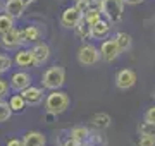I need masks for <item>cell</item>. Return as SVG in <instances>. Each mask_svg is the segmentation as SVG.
Listing matches in <instances>:
<instances>
[{
  "label": "cell",
  "instance_id": "7c38bea8",
  "mask_svg": "<svg viewBox=\"0 0 155 146\" xmlns=\"http://www.w3.org/2000/svg\"><path fill=\"white\" fill-rule=\"evenodd\" d=\"M109 33H110V23L107 21V19H100L98 23H95L93 26H91V38L95 40H104L109 36Z\"/></svg>",
  "mask_w": 155,
  "mask_h": 146
},
{
  "label": "cell",
  "instance_id": "3957f363",
  "mask_svg": "<svg viewBox=\"0 0 155 146\" xmlns=\"http://www.w3.org/2000/svg\"><path fill=\"white\" fill-rule=\"evenodd\" d=\"M64 81H66V71L61 65H54V67L47 69L41 76V84L47 90H59V88H62Z\"/></svg>",
  "mask_w": 155,
  "mask_h": 146
},
{
  "label": "cell",
  "instance_id": "1f68e13d",
  "mask_svg": "<svg viewBox=\"0 0 155 146\" xmlns=\"http://www.w3.org/2000/svg\"><path fill=\"white\" fill-rule=\"evenodd\" d=\"M7 146H24V143H22V139H9Z\"/></svg>",
  "mask_w": 155,
  "mask_h": 146
},
{
  "label": "cell",
  "instance_id": "2e32d148",
  "mask_svg": "<svg viewBox=\"0 0 155 146\" xmlns=\"http://www.w3.org/2000/svg\"><path fill=\"white\" fill-rule=\"evenodd\" d=\"M24 146H45V136L38 131H29L22 138Z\"/></svg>",
  "mask_w": 155,
  "mask_h": 146
},
{
  "label": "cell",
  "instance_id": "30bf717a",
  "mask_svg": "<svg viewBox=\"0 0 155 146\" xmlns=\"http://www.w3.org/2000/svg\"><path fill=\"white\" fill-rule=\"evenodd\" d=\"M31 50H33L35 64H36V65H43L45 62L50 59V48H48V45H47L45 41H36Z\"/></svg>",
  "mask_w": 155,
  "mask_h": 146
},
{
  "label": "cell",
  "instance_id": "4dcf8cb0",
  "mask_svg": "<svg viewBox=\"0 0 155 146\" xmlns=\"http://www.w3.org/2000/svg\"><path fill=\"white\" fill-rule=\"evenodd\" d=\"M145 120L148 122H155V107H150L147 112H145Z\"/></svg>",
  "mask_w": 155,
  "mask_h": 146
},
{
  "label": "cell",
  "instance_id": "83f0119b",
  "mask_svg": "<svg viewBox=\"0 0 155 146\" xmlns=\"http://www.w3.org/2000/svg\"><path fill=\"white\" fill-rule=\"evenodd\" d=\"M138 146H155V136H141Z\"/></svg>",
  "mask_w": 155,
  "mask_h": 146
},
{
  "label": "cell",
  "instance_id": "f1b7e54d",
  "mask_svg": "<svg viewBox=\"0 0 155 146\" xmlns=\"http://www.w3.org/2000/svg\"><path fill=\"white\" fill-rule=\"evenodd\" d=\"M7 95H9V84H7V81L0 79V100H4Z\"/></svg>",
  "mask_w": 155,
  "mask_h": 146
},
{
  "label": "cell",
  "instance_id": "5bb4252c",
  "mask_svg": "<svg viewBox=\"0 0 155 146\" xmlns=\"http://www.w3.org/2000/svg\"><path fill=\"white\" fill-rule=\"evenodd\" d=\"M16 65H19V67L22 69H28V67H33V65H36L35 64V55H33V50H19L16 53Z\"/></svg>",
  "mask_w": 155,
  "mask_h": 146
},
{
  "label": "cell",
  "instance_id": "836d02e7",
  "mask_svg": "<svg viewBox=\"0 0 155 146\" xmlns=\"http://www.w3.org/2000/svg\"><path fill=\"white\" fill-rule=\"evenodd\" d=\"M22 2H24V4H26V5H29V4H33L35 0H22Z\"/></svg>",
  "mask_w": 155,
  "mask_h": 146
},
{
  "label": "cell",
  "instance_id": "9c48e42d",
  "mask_svg": "<svg viewBox=\"0 0 155 146\" xmlns=\"http://www.w3.org/2000/svg\"><path fill=\"white\" fill-rule=\"evenodd\" d=\"M11 86H12V90L14 91H19V93H21L22 90H26V88L31 86V76H29L28 72H24V71L12 74Z\"/></svg>",
  "mask_w": 155,
  "mask_h": 146
},
{
  "label": "cell",
  "instance_id": "8992f818",
  "mask_svg": "<svg viewBox=\"0 0 155 146\" xmlns=\"http://www.w3.org/2000/svg\"><path fill=\"white\" fill-rule=\"evenodd\" d=\"M0 45L7 48V50H12V48H17V46L22 45V40H21V29L12 28L9 29L7 33L0 34Z\"/></svg>",
  "mask_w": 155,
  "mask_h": 146
},
{
  "label": "cell",
  "instance_id": "6da1fadb",
  "mask_svg": "<svg viewBox=\"0 0 155 146\" xmlns=\"http://www.w3.org/2000/svg\"><path fill=\"white\" fill-rule=\"evenodd\" d=\"M67 107H69V95L64 91L52 90V93L45 100V110L50 113H55V115L66 112Z\"/></svg>",
  "mask_w": 155,
  "mask_h": 146
},
{
  "label": "cell",
  "instance_id": "7402d4cb",
  "mask_svg": "<svg viewBox=\"0 0 155 146\" xmlns=\"http://www.w3.org/2000/svg\"><path fill=\"white\" fill-rule=\"evenodd\" d=\"M90 129L88 127H84V125H78V127H74V129L71 131V136H74L78 141H81V143H84V141L90 138Z\"/></svg>",
  "mask_w": 155,
  "mask_h": 146
},
{
  "label": "cell",
  "instance_id": "484cf974",
  "mask_svg": "<svg viewBox=\"0 0 155 146\" xmlns=\"http://www.w3.org/2000/svg\"><path fill=\"white\" fill-rule=\"evenodd\" d=\"M12 65V60L7 55H2L0 53V72H7Z\"/></svg>",
  "mask_w": 155,
  "mask_h": 146
},
{
  "label": "cell",
  "instance_id": "e575fe53",
  "mask_svg": "<svg viewBox=\"0 0 155 146\" xmlns=\"http://www.w3.org/2000/svg\"><path fill=\"white\" fill-rule=\"evenodd\" d=\"M0 9H2V2H0Z\"/></svg>",
  "mask_w": 155,
  "mask_h": 146
},
{
  "label": "cell",
  "instance_id": "4316f807",
  "mask_svg": "<svg viewBox=\"0 0 155 146\" xmlns=\"http://www.w3.org/2000/svg\"><path fill=\"white\" fill-rule=\"evenodd\" d=\"M61 146H83V143H81V141H78L74 136L69 134L64 141H61Z\"/></svg>",
  "mask_w": 155,
  "mask_h": 146
},
{
  "label": "cell",
  "instance_id": "5b68a950",
  "mask_svg": "<svg viewBox=\"0 0 155 146\" xmlns=\"http://www.w3.org/2000/svg\"><path fill=\"white\" fill-rule=\"evenodd\" d=\"M83 12L79 11L76 5L74 7H67L66 11L62 12V16H61V24L64 26V28H76L78 23L83 19Z\"/></svg>",
  "mask_w": 155,
  "mask_h": 146
},
{
  "label": "cell",
  "instance_id": "d4e9b609",
  "mask_svg": "<svg viewBox=\"0 0 155 146\" xmlns=\"http://www.w3.org/2000/svg\"><path fill=\"white\" fill-rule=\"evenodd\" d=\"M138 132L141 136H155V122L145 120V122L138 127Z\"/></svg>",
  "mask_w": 155,
  "mask_h": 146
},
{
  "label": "cell",
  "instance_id": "d6986e66",
  "mask_svg": "<svg viewBox=\"0 0 155 146\" xmlns=\"http://www.w3.org/2000/svg\"><path fill=\"white\" fill-rule=\"evenodd\" d=\"M74 31H76V34L79 36L81 40H88V38H91V24L84 19V16H83V19L78 23V26L74 28Z\"/></svg>",
  "mask_w": 155,
  "mask_h": 146
},
{
  "label": "cell",
  "instance_id": "52a82bcc",
  "mask_svg": "<svg viewBox=\"0 0 155 146\" xmlns=\"http://www.w3.org/2000/svg\"><path fill=\"white\" fill-rule=\"evenodd\" d=\"M116 84L119 90H129L136 84V74L131 69H121L116 74Z\"/></svg>",
  "mask_w": 155,
  "mask_h": 146
},
{
  "label": "cell",
  "instance_id": "7a4b0ae2",
  "mask_svg": "<svg viewBox=\"0 0 155 146\" xmlns=\"http://www.w3.org/2000/svg\"><path fill=\"white\" fill-rule=\"evenodd\" d=\"M124 0H102V14L110 24H117L124 16Z\"/></svg>",
  "mask_w": 155,
  "mask_h": 146
},
{
  "label": "cell",
  "instance_id": "d6a6232c",
  "mask_svg": "<svg viewBox=\"0 0 155 146\" xmlns=\"http://www.w3.org/2000/svg\"><path fill=\"white\" fill-rule=\"evenodd\" d=\"M126 4H129V5H138V4H141V2H145V0H124Z\"/></svg>",
  "mask_w": 155,
  "mask_h": 146
},
{
  "label": "cell",
  "instance_id": "277c9868",
  "mask_svg": "<svg viewBox=\"0 0 155 146\" xmlns=\"http://www.w3.org/2000/svg\"><path fill=\"white\" fill-rule=\"evenodd\" d=\"M102 59V53L97 46L90 45V43H84V45L79 46L78 50V62L81 65H95L98 64V60Z\"/></svg>",
  "mask_w": 155,
  "mask_h": 146
},
{
  "label": "cell",
  "instance_id": "8fae6325",
  "mask_svg": "<svg viewBox=\"0 0 155 146\" xmlns=\"http://www.w3.org/2000/svg\"><path fill=\"white\" fill-rule=\"evenodd\" d=\"M21 95L24 96V100H26L28 105H38L43 100V90L41 88H36V86H29L26 90H22Z\"/></svg>",
  "mask_w": 155,
  "mask_h": 146
},
{
  "label": "cell",
  "instance_id": "ac0fdd59",
  "mask_svg": "<svg viewBox=\"0 0 155 146\" xmlns=\"http://www.w3.org/2000/svg\"><path fill=\"white\" fill-rule=\"evenodd\" d=\"M114 40H116V43H117V46H119L121 53H122V52H127L129 48H131V45H133V40H131V36H129L127 33H124V31L116 33Z\"/></svg>",
  "mask_w": 155,
  "mask_h": 146
},
{
  "label": "cell",
  "instance_id": "44dd1931",
  "mask_svg": "<svg viewBox=\"0 0 155 146\" xmlns=\"http://www.w3.org/2000/svg\"><path fill=\"white\" fill-rule=\"evenodd\" d=\"M14 28V17L9 16L7 12H4V14H0V34L7 33L9 29Z\"/></svg>",
  "mask_w": 155,
  "mask_h": 146
},
{
  "label": "cell",
  "instance_id": "d590c367",
  "mask_svg": "<svg viewBox=\"0 0 155 146\" xmlns=\"http://www.w3.org/2000/svg\"><path fill=\"white\" fill-rule=\"evenodd\" d=\"M76 2H78V0H76Z\"/></svg>",
  "mask_w": 155,
  "mask_h": 146
},
{
  "label": "cell",
  "instance_id": "4fadbf2b",
  "mask_svg": "<svg viewBox=\"0 0 155 146\" xmlns=\"http://www.w3.org/2000/svg\"><path fill=\"white\" fill-rule=\"evenodd\" d=\"M24 9H26V4L22 0H7L5 4H4V11L9 16H12L14 19H19L22 16Z\"/></svg>",
  "mask_w": 155,
  "mask_h": 146
},
{
  "label": "cell",
  "instance_id": "603a6c76",
  "mask_svg": "<svg viewBox=\"0 0 155 146\" xmlns=\"http://www.w3.org/2000/svg\"><path fill=\"white\" fill-rule=\"evenodd\" d=\"M102 17H104V14H102V11H98V9H88V11L84 12V19H86L91 26H93L95 23H98Z\"/></svg>",
  "mask_w": 155,
  "mask_h": 146
},
{
  "label": "cell",
  "instance_id": "f546056e",
  "mask_svg": "<svg viewBox=\"0 0 155 146\" xmlns=\"http://www.w3.org/2000/svg\"><path fill=\"white\" fill-rule=\"evenodd\" d=\"M76 7L84 14V12L90 9V0H78V2H76Z\"/></svg>",
  "mask_w": 155,
  "mask_h": 146
},
{
  "label": "cell",
  "instance_id": "cb8c5ba5",
  "mask_svg": "<svg viewBox=\"0 0 155 146\" xmlns=\"http://www.w3.org/2000/svg\"><path fill=\"white\" fill-rule=\"evenodd\" d=\"M11 115H12V108H11V105H9V101L0 100V122L9 120Z\"/></svg>",
  "mask_w": 155,
  "mask_h": 146
},
{
  "label": "cell",
  "instance_id": "e0dca14e",
  "mask_svg": "<svg viewBox=\"0 0 155 146\" xmlns=\"http://www.w3.org/2000/svg\"><path fill=\"white\" fill-rule=\"evenodd\" d=\"M90 125L95 127V131H102V129H107L109 125H110V117L104 112H98L95 113L91 120H90Z\"/></svg>",
  "mask_w": 155,
  "mask_h": 146
},
{
  "label": "cell",
  "instance_id": "ba28073f",
  "mask_svg": "<svg viewBox=\"0 0 155 146\" xmlns=\"http://www.w3.org/2000/svg\"><path fill=\"white\" fill-rule=\"evenodd\" d=\"M100 53H102V60L105 62H114L119 57L121 50H119V46H117L116 40H105L102 46H100Z\"/></svg>",
  "mask_w": 155,
  "mask_h": 146
},
{
  "label": "cell",
  "instance_id": "9a60e30c",
  "mask_svg": "<svg viewBox=\"0 0 155 146\" xmlns=\"http://www.w3.org/2000/svg\"><path fill=\"white\" fill-rule=\"evenodd\" d=\"M41 36L40 29L36 26H26L24 29H21V40L22 45H29V43H36Z\"/></svg>",
  "mask_w": 155,
  "mask_h": 146
},
{
  "label": "cell",
  "instance_id": "ffe728a7",
  "mask_svg": "<svg viewBox=\"0 0 155 146\" xmlns=\"http://www.w3.org/2000/svg\"><path fill=\"white\" fill-rule=\"evenodd\" d=\"M9 105H11V108H12V112H22L24 108H26V100H24V96L19 93V95H12L11 98H9Z\"/></svg>",
  "mask_w": 155,
  "mask_h": 146
}]
</instances>
